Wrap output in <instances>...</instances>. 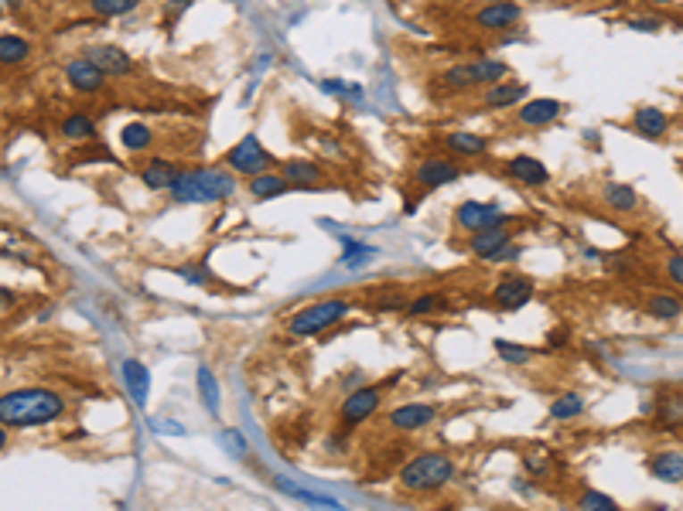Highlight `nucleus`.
<instances>
[{"instance_id":"obj_1","label":"nucleus","mask_w":683,"mask_h":511,"mask_svg":"<svg viewBox=\"0 0 683 511\" xmlns=\"http://www.w3.org/2000/svg\"><path fill=\"white\" fill-rule=\"evenodd\" d=\"M65 409H69L65 396L48 389V385H24V389H11L0 396V423L7 430L52 426L65 416Z\"/></svg>"},{"instance_id":"obj_2","label":"nucleus","mask_w":683,"mask_h":511,"mask_svg":"<svg viewBox=\"0 0 683 511\" xmlns=\"http://www.w3.org/2000/svg\"><path fill=\"white\" fill-rule=\"evenodd\" d=\"M239 191V177L229 168H188L168 194L178 205H219Z\"/></svg>"},{"instance_id":"obj_3","label":"nucleus","mask_w":683,"mask_h":511,"mask_svg":"<svg viewBox=\"0 0 683 511\" xmlns=\"http://www.w3.org/2000/svg\"><path fill=\"white\" fill-rule=\"evenodd\" d=\"M454 477H458V464H454L448 454H434V450L410 457L407 464L400 467V474H396L400 488L410 494L441 491V488H448Z\"/></svg>"},{"instance_id":"obj_4","label":"nucleus","mask_w":683,"mask_h":511,"mask_svg":"<svg viewBox=\"0 0 683 511\" xmlns=\"http://www.w3.org/2000/svg\"><path fill=\"white\" fill-rule=\"evenodd\" d=\"M349 310L352 303L342 301V297H325V301L304 303V307H297L287 317V334L291 338H318V334H325L338 321H346Z\"/></svg>"},{"instance_id":"obj_5","label":"nucleus","mask_w":683,"mask_h":511,"mask_svg":"<svg viewBox=\"0 0 683 511\" xmlns=\"http://www.w3.org/2000/svg\"><path fill=\"white\" fill-rule=\"evenodd\" d=\"M226 168L233 170V174L254 177V174H263V170L277 168V157L263 147V140H260L256 133H246L239 144H233V151L226 153Z\"/></svg>"},{"instance_id":"obj_6","label":"nucleus","mask_w":683,"mask_h":511,"mask_svg":"<svg viewBox=\"0 0 683 511\" xmlns=\"http://www.w3.org/2000/svg\"><path fill=\"white\" fill-rule=\"evenodd\" d=\"M512 218H509L503 205L499 202H462L458 209H454V226L462 228V232H482V228H496V226H509Z\"/></svg>"},{"instance_id":"obj_7","label":"nucleus","mask_w":683,"mask_h":511,"mask_svg":"<svg viewBox=\"0 0 683 511\" xmlns=\"http://www.w3.org/2000/svg\"><path fill=\"white\" fill-rule=\"evenodd\" d=\"M537 293V284L533 276H523V273H503L496 286H492V303L496 310H506V314H516L523 310Z\"/></svg>"},{"instance_id":"obj_8","label":"nucleus","mask_w":683,"mask_h":511,"mask_svg":"<svg viewBox=\"0 0 683 511\" xmlns=\"http://www.w3.org/2000/svg\"><path fill=\"white\" fill-rule=\"evenodd\" d=\"M379 406H383V389L379 385H359V389H352L349 396L342 399V406H338V419H342V426H362L366 419H372L379 413Z\"/></svg>"},{"instance_id":"obj_9","label":"nucleus","mask_w":683,"mask_h":511,"mask_svg":"<svg viewBox=\"0 0 683 511\" xmlns=\"http://www.w3.org/2000/svg\"><path fill=\"white\" fill-rule=\"evenodd\" d=\"M462 177V164L454 157H428L413 168V181L421 185L424 191H437V188H448Z\"/></svg>"},{"instance_id":"obj_10","label":"nucleus","mask_w":683,"mask_h":511,"mask_svg":"<svg viewBox=\"0 0 683 511\" xmlns=\"http://www.w3.org/2000/svg\"><path fill=\"white\" fill-rule=\"evenodd\" d=\"M567 113V106L561 99H550V95H537V99H527L520 110H516V123L523 130H544L550 123H557L561 116Z\"/></svg>"},{"instance_id":"obj_11","label":"nucleus","mask_w":683,"mask_h":511,"mask_svg":"<svg viewBox=\"0 0 683 511\" xmlns=\"http://www.w3.org/2000/svg\"><path fill=\"white\" fill-rule=\"evenodd\" d=\"M520 21H523V4H516V0H492L475 11V28H482V31H509Z\"/></svg>"},{"instance_id":"obj_12","label":"nucleus","mask_w":683,"mask_h":511,"mask_svg":"<svg viewBox=\"0 0 683 511\" xmlns=\"http://www.w3.org/2000/svg\"><path fill=\"white\" fill-rule=\"evenodd\" d=\"M437 419V409L430 402H404V406H393L387 413V423L396 433H417V430H428L430 423Z\"/></svg>"},{"instance_id":"obj_13","label":"nucleus","mask_w":683,"mask_h":511,"mask_svg":"<svg viewBox=\"0 0 683 511\" xmlns=\"http://www.w3.org/2000/svg\"><path fill=\"white\" fill-rule=\"evenodd\" d=\"M65 78H69V86L82 95H99L103 89H106V82H110L106 72H103L99 65H93L86 55L69 58V62H65Z\"/></svg>"},{"instance_id":"obj_14","label":"nucleus","mask_w":683,"mask_h":511,"mask_svg":"<svg viewBox=\"0 0 683 511\" xmlns=\"http://www.w3.org/2000/svg\"><path fill=\"white\" fill-rule=\"evenodd\" d=\"M503 174H506L509 181L523 185V188H544V185H550V168H546L544 161H537L533 153L509 157L506 164H503Z\"/></svg>"},{"instance_id":"obj_15","label":"nucleus","mask_w":683,"mask_h":511,"mask_svg":"<svg viewBox=\"0 0 683 511\" xmlns=\"http://www.w3.org/2000/svg\"><path fill=\"white\" fill-rule=\"evenodd\" d=\"M82 55L89 58L93 65H99V69L106 72V78H127L137 72L134 58L127 55L120 45H89Z\"/></svg>"},{"instance_id":"obj_16","label":"nucleus","mask_w":683,"mask_h":511,"mask_svg":"<svg viewBox=\"0 0 683 511\" xmlns=\"http://www.w3.org/2000/svg\"><path fill=\"white\" fill-rule=\"evenodd\" d=\"M529 99L527 82H516V78H503L496 86H488L482 93V106L486 110H512V106H523Z\"/></svg>"},{"instance_id":"obj_17","label":"nucleus","mask_w":683,"mask_h":511,"mask_svg":"<svg viewBox=\"0 0 683 511\" xmlns=\"http://www.w3.org/2000/svg\"><path fill=\"white\" fill-rule=\"evenodd\" d=\"M181 164L175 161H168V157H151L144 168H140V181H144V188L151 191H171L178 185V177H181Z\"/></svg>"},{"instance_id":"obj_18","label":"nucleus","mask_w":683,"mask_h":511,"mask_svg":"<svg viewBox=\"0 0 683 511\" xmlns=\"http://www.w3.org/2000/svg\"><path fill=\"white\" fill-rule=\"evenodd\" d=\"M280 174L291 181V188H325V170L308 157H291L280 164Z\"/></svg>"},{"instance_id":"obj_19","label":"nucleus","mask_w":683,"mask_h":511,"mask_svg":"<svg viewBox=\"0 0 683 511\" xmlns=\"http://www.w3.org/2000/svg\"><path fill=\"white\" fill-rule=\"evenodd\" d=\"M445 151L454 157V161H479L488 153V136H479V133L469 130H454L445 136Z\"/></svg>"},{"instance_id":"obj_20","label":"nucleus","mask_w":683,"mask_h":511,"mask_svg":"<svg viewBox=\"0 0 683 511\" xmlns=\"http://www.w3.org/2000/svg\"><path fill=\"white\" fill-rule=\"evenodd\" d=\"M512 226V222H509ZM509 226H496V228H482V232H471L469 235V252L471 256H479V260H486L488 252H496L499 246H506V243H516V228Z\"/></svg>"},{"instance_id":"obj_21","label":"nucleus","mask_w":683,"mask_h":511,"mask_svg":"<svg viewBox=\"0 0 683 511\" xmlns=\"http://www.w3.org/2000/svg\"><path fill=\"white\" fill-rule=\"evenodd\" d=\"M434 89H437L441 95H462V93L479 89V86H475V76H471L469 62H454V65H448L441 76L434 78Z\"/></svg>"},{"instance_id":"obj_22","label":"nucleus","mask_w":683,"mask_h":511,"mask_svg":"<svg viewBox=\"0 0 683 511\" xmlns=\"http://www.w3.org/2000/svg\"><path fill=\"white\" fill-rule=\"evenodd\" d=\"M246 191H250L254 202H273V198H280V194H287V191H294V188L284 174L263 170V174H254V177L246 181Z\"/></svg>"},{"instance_id":"obj_23","label":"nucleus","mask_w":683,"mask_h":511,"mask_svg":"<svg viewBox=\"0 0 683 511\" xmlns=\"http://www.w3.org/2000/svg\"><path fill=\"white\" fill-rule=\"evenodd\" d=\"M646 471L663 484H680L683 481V454L680 450H660L646 460Z\"/></svg>"},{"instance_id":"obj_24","label":"nucleus","mask_w":683,"mask_h":511,"mask_svg":"<svg viewBox=\"0 0 683 511\" xmlns=\"http://www.w3.org/2000/svg\"><path fill=\"white\" fill-rule=\"evenodd\" d=\"M649 413L656 416V423H660L663 430H683V389H670V392H663Z\"/></svg>"},{"instance_id":"obj_25","label":"nucleus","mask_w":683,"mask_h":511,"mask_svg":"<svg viewBox=\"0 0 683 511\" xmlns=\"http://www.w3.org/2000/svg\"><path fill=\"white\" fill-rule=\"evenodd\" d=\"M120 368H123V385H127L130 399L144 409V406H147V392H151V372H147L137 359H127Z\"/></svg>"},{"instance_id":"obj_26","label":"nucleus","mask_w":683,"mask_h":511,"mask_svg":"<svg viewBox=\"0 0 683 511\" xmlns=\"http://www.w3.org/2000/svg\"><path fill=\"white\" fill-rule=\"evenodd\" d=\"M632 127H636V133H643L646 140H660L670 130V116L663 110H656V106H643L632 116Z\"/></svg>"},{"instance_id":"obj_27","label":"nucleus","mask_w":683,"mask_h":511,"mask_svg":"<svg viewBox=\"0 0 683 511\" xmlns=\"http://www.w3.org/2000/svg\"><path fill=\"white\" fill-rule=\"evenodd\" d=\"M602 202H605L612 211L629 215V211L639 209V191L632 188V185H622V181H608L605 191H602Z\"/></svg>"},{"instance_id":"obj_28","label":"nucleus","mask_w":683,"mask_h":511,"mask_svg":"<svg viewBox=\"0 0 683 511\" xmlns=\"http://www.w3.org/2000/svg\"><path fill=\"white\" fill-rule=\"evenodd\" d=\"M120 147L130 153H144L154 147V130L144 123V120H130V123H123V130H120Z\"/></svg>"},{"instance_id":"obj_29","label":"nucleus","mask_w":683,"mask_h":511,"mask_svg":"<svg viewBox=\"0 0 683 511\" xmlns=\"http://www.w3.org/2000/svg\"><path fill=\"white\" fill-rule=\"evenodd\" d=\"M469 65H471V76H475V86H482V89L509 78V65L503 58H471Z\"/></svg>"},{"instance_id":"obj_30","label":"nucleus","mask_w":683,"mask_h":511,"mask_svg":"<svg viewBox=\"0 0 683 511\" xmlns=\"http://www.w3.org/2000/svg\"><path fill=\"white\" fill-rule=\"evenodd\" d=\"M31 58V41L24 35H0V65H21Z\"/></svg>"},{"instance_id":"obj_31","label":"nucleus","mask_w":683,"mask_h":511,"mask_svg":"<svg viewBox=\"0 0 683 511\" xmlns=\"http://www.w3.org/2000/svg\"><path fill=\"white\" fill-rule=\"evenodd\" d=\"M59 133L65 140H93L96 136V120L89 113H69L59 123Z\"/></svg>"},{"instance_id":"obj_32","label":"nucleus","mask_w":683,"mask_h":511,"mask_svg":"<svg viewBox=\"0 0 683 511\" xmlns=\"http://www.w3.org/2000/svg\"><path fill=\"white\" fill-rule=\"evenodd\" d=\"M585 413V396L581 392H561V396L550 402V419L567 423V419H578Z\"/></svg>"},{"instance_id":"obj_33","label":"nucleus","mask_w":683,"mask_h":511,"mask_svg":"<svg viewBox=\"0 0 683 511\" xmlns=\"http://www.w3.org/2000/svg\"><path fill=\"white\" fill-rule=\"evenodd\" d=\"M196 382H198V399H202V406H205L212 416H219V385H215L212 368H209V365H198Z\"/></svg>"},{"instance_id":"obj_34","label":"nucleus","mask_w":683,"mask_h":511,"mask_svg":"<svg viewBox=\"0 0 683 511\" xmlns=\"http://www.w3.org/2000/svg\"><path fill=\"white\" fill-rule=\"evenodd\" d=\"M646 310H649L653 317H660V321H677L683 314V301L673 297V293H653V297L646 301Z\"/></svg>"},{"instance_id":"obj_35","label":"nucleus","mask_w":683,"mask_h":511,"mask_svg":"<svg viewBox=\"0 0 683 511\" xmlns=\"http://www.w3.org/2000/svg\"><path fill=\"white\" fill-rule=\"evenodd\" d=\"M376 256V249L370 243H355V239H342V260L338 263L346 266V269H359V266H366Z\"/></svg>"},{"instance_id":"obj_36","label":"nucleus","mask_w":683,"mask_h":511,"mask_svg":"<svg viewBox=\"0 0 683 511\" xmlns=\"http://www.w3.org/2000/svg\"><path fill=\"white\" fill-rule=\"evenodd\" d=\"M404 310H407L410 317H430V314L448 310V297L445 293H424V297H413Z\"/></svg>"},{"instance_id":"obj_37","label":"nucleus","mask_w":683,"mask_h":511,"mask_svg":"<svg viewBox=\"0 0 683 511\" xmlns=\"http://www.w3.org/2000/svg\"><path fill=\"white\" fill-rule=\"evenodd\" d=\"M140 7V0H89V11L96 18H127Z\"/></svg>"},{"instance_id":"obj_38","label":"nucleus","mask_w":683,"mask_h":511,"mask_svg":"<svg viewBox=\"0 0 683 511\" xmlns=\"http://www.w3.org/2000/svg\"><path fill=\"white\" fill-rule=\"evenodd\" d=\"M492 348H496V355L506 361V365H529V361H533V348H527V344H512V341L506 338H496Z\"/></svg>"},{"instance_id":"obj_39","label":"nucleus","mask_w":683,"mask_h":511,"mask_svg":"<svg viewBox=\"0 0 683 511\" xmlns=\"http://www.w3.org/2000/svg\"><path fill=\"white\" fill-rule=\"evenodd\" d=\"M578 511H622L608 494L602 491H585L578 498Z\"/></svg>"},{"instance_id":"obj_40","label":"nucleus","mask_w":683,"mask_h":511,"mask_svg":"<svg viewBox=\"0 0 683 511\" xmlns=\"http://www.w3.org/2000/svg\"><path fill=\"white\" fill-rule=\"evenodd\" d=\"M523 256V246L520 243H506V246H499L496 252H488L482 263H496V266H503V263H516Z\"/></svg>"},{"instance_id":"obj_41","label":"nucleus","mask_w":683,"mask_h":511,"mask_svg":"<svg viewBox=\"0 0 683 511\" xmlns=\"http://www.w3.org/2000/svg\"><path fill=\"white\" fill-rule=\"evenodd\" d=\"M321 93H329V95H346V99H359V86H346L342 78H325L321 82Z\"/></svg>"},{"instance_id":"obj_42","label":"nucleus","mask_w":683,"mask_h":511,"mask_svg":"<svg viewBox=\"0 0 683 511\" xmlns=\"http://www.w3.org/2000/svg\"><path fill=\"white\" fill-rule=\"evenodd\" d=\"M222 447L229 450V454H236V457H246L250 454V447H246V440H243V433H236V430H222Z\"/></svg>"},{"instance_id":"obj_43","label":"nucleus","mask_w":683,"mask_h":511,"mask_svg":"<svg viewBox=\"0 0 683 511\" xmlns=\"http://www.w3.org/2000/svg\"><path fill=\"white\" fill-rule=\"evenodd\" d=\"M666 273H670V280L683 290V252H673V256L666 260Z\"/></svg>"},{"instance_id":"obj_44","label":"nucleus","mask_w":683,"mask_h":511,"mask_svg":"<svg viewBox=\"0 0 683 511\" xmlns=\"http://www.w3.org/2000/svg\"><path fill=\"white\" fill-rule=\"evenodd\" d=\"M629 28H632V31H643V35H653V31L663 28V21L660 18H629Z\"/></svg>"},{"instance_id":"obj_45","label":"nucleus","mask_w":683,"mask_h":511,"mask_svg":"<svg viewBox=\"0 0 683 511\" xmlns=\"http://www.w3.org/2000/svg\"><path fill=\"white\" fill-rule=\"evenodd\" d=\"M14 307H18V293H14V290H4V286H0V317H4V314H11Z\"/></svg>"},{"instance_id":"obj_46","label":"nucleus","mask_w":683,"mask_h":511,"mask_svg":"<svg viewBox=\"0 0 683 511\" xmlns=\"http://www.w3.org/2000/svg\"><path fill=\"white\" fill-rule=\"evenodd\" d=\"M151 426H154L157 433H171V436H185V426H178V423H164V419H151Z\"/></svg>"},{"instance_id":"obj_47","label":"nucleus","mask_w":683,"mask_h":511,"mask_svg":"<svg viewBox=\"0 0 683 511\" xmlns=\"http://www.w3.org/2000/svg\"><path fill=\"white\" fill-rule=\"evenodd\" d=\"M318 144H321V153H329V157H342V147H338V140H329V136H318Z\"/></svg>"},{"instance_id":"obj_48","label":"nucleus","mask_w":683,"mask_h":511,"mask_svg":"<svg viewBox=\"0 0 683 511\" xmlns=\"http://www.w3.org/2000/svg\"><path fill=\"white\" fill-rule=\"evenodd\" d=\"M546 344H550V348H567V331H550Z\"/></svg>"},{"instance_id":"obj_49","label":"nucleus","mask_w":683,"mask_h":511,"mask_svg":"<svg viewBox=\"0 0 683 511\" xmlns=\"http://www.w3.org/2000/svg\"><path fill=\"white\" fill-rule=\"evenodd\" d=\"M7 447H11V430H7L4 423H0V454H4Z\"/></svg>"},{"instance_id":"obj_50","label":"nucleus","mask_w":683,"mask_h":511,"mask_svg":"<svg viewBox=\"0 0 683 511\" xmlns=\"http://www.w3.org/2000/svg\"><path fill=\"white\" fill-rule=\"evenodd\" d=\"M475 4H479V7H482V4H492V0H475Z\"/></svg>"},{"instance_id":"obj_51","label":"nucleus","mask_w":683,"mask_h":511,"mask_svg":"<svg viewBox=\"0 0 683 511\" xmlns=\"http://www.w3.org/2000/svg\"><path fill=\"white\" fill-rule=\"evenodd\" d=\"M653 4H670V0H653Z\"/></svg>"},{"instance_id":"obj_52","label":"nucleus","mask_w":683,"mask_h":511,"mask_svg":"<svg viewBox=\"0 0 683 511\" xmlns=\"http://www.w3.org/2000/svg\"><path fill=\"white\" fill-rule=\"evenodd\" d=\"M0 18H4V7H0Z\"/></svg>"}]
</instances>
